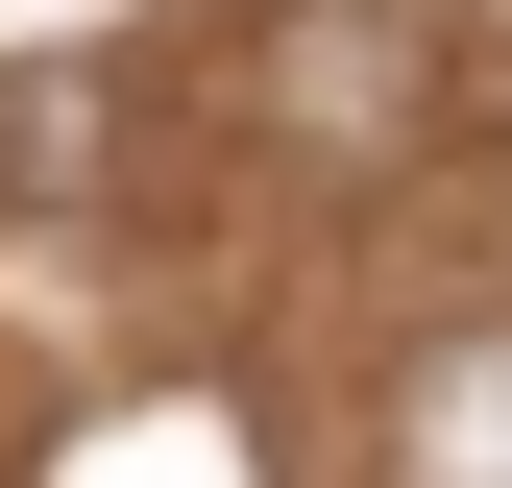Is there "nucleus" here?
I'll use <instances>...</instances> for the list:
<instances>
[{"label": "nucleus", "instance_id": "nucleus-1", "mask_svg": "<svg viewBox=\"0 0 512 488\" xmlns=\"http://www.w3.org/2000/svg\"><path fill=\"white\" fill-rule=\"evenodd\" d=\"M391 488H512V318L415 342V391H391Z\"/></svg>", "mask_w": 512, "mask_h": 488}]
</instances>
